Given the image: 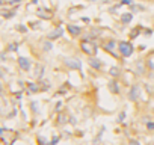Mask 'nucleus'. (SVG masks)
Instances as JSON below:
<instances>
[{
  "label": "nucleus",
  "mask_w": 154,
  "mask_h": 145,
  "mask_svg": "<svg viewBox=\"0 0 154 145\" xmlns=\"http://www.w3.org/2000/svg\"><path fill=\"white\" fill-rule=\"evenodd\" d=\"M118 51L121 53V56L128 57V56L133 54L134 47H133V44L128 42V41H119V42H118Z\"/></svg>",
  "instance_id": "f257e3e1"
},
{
  "label": "nucleus",
  "mask_w": 154,
  "mask_h": 145,
  "mask_svg": "<svg viewBox=\"0 0 154 145\" xmlns=\"http://www.w3.org/2000/svg\"><path fill=\"white\" fill-rule=\"evenodd\" d=\"M80 47H82V51H83V53H86V54H89V56L97 54V47H95V45H94V42H91L89 39L82 41Z\"/></svg>",
  "instance_id": "f03ea898"
},
{
  "label": "nucleus",
  "mask_w": 154,
  "mask_h": 145,
  "mask_svg": "<svg viewBox=\"0 0 154 145\" xmlns=\"http://www.w3.org/2000/svg\"><path fill=\"white\" fill-rule=\"evenodd\" d=\"M140 97V86L139 85H133L128 91V100L130 101H136Z\"/></svg>",
  "instance_id": "7ed1b4c3"
},
{
  "label": "nucleus",
  "mask_w": 154,
  "mask_h": 145,
  "mask_svg": "<svg viewBox=\"0 0 154 145\" xmlns=\"http://www.w3.org/2000/svg\"><path fill=\"white\" fill-rule=\"evenodd\" d=\"M66 29H68V32L71 33V36H79V35L82 33V29H80L79 26H75V24H68Z\"/></svg>",
  "instance_id": "20e7f679"
},
{
  "label": "nucleus",
  "mask_w": 154,
  "mask_h": 145,
  "mask_svg": "<svg viewBox=\"0 0 154 145\" xmlns=\"http://www.w3.org/2000/svg\"><path fill=\"white\" fill-rule=\"evenodd\" d=\"M115 48H118V42L116 41H109V42L104 44V50L112 53V54H115Z\"/></svg>",
  "instance_id": "39448f33"
},
{
  "label": "nucleus",
  "mask_w": 154,
  "mask_h": 145,
  "mask_svg": "<svg viewBox=\"0 0 154 145\" xmlns=\"http://www.w3.org/2000/svg\"><path fill=\"white\" fill-rule=\"evenodd\" d=\"M65 63H66L69 68H74V69H79V68L82 66L80 60H77V59H66V60H65Z\"/></svg>",
  "instance_id": "423d86ee"
},
{
  "label": "nucleus",
  "mask_w": 154,
  "mask_h": 145,
  "mask_svg": "<svg viewBox=\"0 0 154 145\" xmlns=\"http://www.w3.org/2000/svg\"><path fill=\"white\" fill-rule=\"evenodd\" d=\"M60 36H62V29H60V27L54 29L51 33H48V35H47V38H48L50 41H53V39H57V38H60Z\"/></svg>",
  "instance_id": "0eeeda50"
},
{
  "label": "nucleus",
  "mask_w": 154,
  "mask_h": 145,
  "mask_svg": "<svg viewBox=\"0 0 154 145\" xmlns=\"http://www.w3.org/2000/svg\"><path fill=\"white\" fill-rule=\"evenodd\" d=\"M107 88H109V91H110L112 94H119V85H118L115 80L109 82V83H107Z\"/></svg>",
  "instance_id": "6e6552de"
},
{
  "label": "nucleus",
  "mask_w": 154,
  "mask_h": 145,
  "mask_svg": "<svg viewBox=\"0 0 154 145\" xmlns=\"http://www.w3.org/2000/svg\"><path fill=\"white\" fill-rule=\"evenodd\" d=\"M18 63H20V66H21L23 69H26V71L30 68V62H29L26 57H20V59H18Z\"/></svg>",
  "instance_id": "1a4fd4ad"
},
{
  "label": "nucleus",
  "mask_w": 154,
  "mask_h": 145,
  "mask_svg": "<svg viewBox=\"0 0 154 145\" xmlns=\"http://www.w3.org/2000/svg\"><path fill=\"white\" fill-rule=\"evenodd\" d=\"M89 65H91L92 68H95V69H101V62H100V59L91 57V59H89Z\"/></svg>",
  "instance_id": "9d476101"
},
{
  "label": "nucleus",
  "mask_w": 154,
  "mask_h": 145,
  "mask_svg": "<svg viewBox=\"0 0 154 145\" xmlns=\"http://www.w3.org/2000/svg\"><path fill=\"white\" fill-rule=\"evenodd\" d=\"M131 18H133V14H131V12H127V14H122V15H121L122 24H128V23L131 21Z\"/></svg>",
  "instance_id": "9b49d317"
},
{
  "label": "nucleus",
  "mask_w": 154,
  "mask_h": 145,
  "mask_svg": "<svg viewBox=\"0 0 154 145\" xmlns=\"http://www.w3.org/2000/svg\"><path fill=\"white\" fill-rule=\"evenodd\" d=\"M109 74H110L112 77H119L121 71H119V68H118V66H112V68L109 69Z\"/></svg>",
  "instance_id": "f8f14e48"
},
{
  "label": "nucleus",
  "mask_w": 154,
  "mask_h": 145,
  "mask_svg": "<svg viewBox=\"0 0 154 145\" xmlns=\"http://www.w3.org/2000/svg\"><path fill=\"white\" fill-rule=\"evenodd\" d=\"M140 33V27H136V29H133L131 32H130V38L131 39H134V38H137V35Z\"/></svg>",
  "instance_id": "ddd939ff"
},
{
  "label": "nucleus",
  "mask_w": 154,
  "mask_h": 145,
  "mask_svg": "<svg viewBox=\"0 0 154 145\" xmlns=\"http://www.w3.org/2000/svg\"><path fill=\"white\" fill-rule=\"evenodd\" d=\"M146 128H148L149 131H152V130H154V121H148V122H146Z\"/></svg>",
  "instance_id": "4468645a"
},
{
  "label": "nucleus",
  "mask_w": 154,
  "mask_h": 145,
  "mask_svg": "<svg viewBox=\"0 0 154 145\" xmlns=\"http://www.w3.org/2000/svg\"><path fill=\"white\" fill-rule=\"evenodd\" d=\"M44 50H45V51H50V50H51V42H45V44H44Z\"/></svg>",
  "instance_id": "2eb2a0df"
},
{
  "label": "nucleus",
  "mask_w": 154,
  "mask_h": 145,
  "mask_svg": "<svg viewBox=\"0 0 154 145\" xmlns=\"http://www.w3.org/2000/svg\"><path fill=\"white\" fill-rule=\"evenodd\" d=\"M122 5H131V0H122Z\"/></svg>",
  "instance_id": "dca6fc26"
},
{
  "label": "nucleus",
  "mask_w": 154,
  "mask_h": 145,
  "mask_svg": "<svg viewBox=\"0 0 154 145\" xmlns=\"http://www.w3.org/2000/svg\"><path fill=\"white\" fill-rule=\"evenodd\" d=\"M130 145H139V143H137L136 140H130Z\"/></svg>",
  "instance_id": "f3484780"
},
{
  "label": "nucleus",
  "mask_w": 154,
  "mask_h": 145,
  "mask_svg": "<svg viewBox=\"0 0 154 145\" xmlns=\"http://www.w3.org/2000/svg\"><path fill=\"white\" fill-rule=\"evenodd\" d=\"M41 145H45V143H41Z\"/></svg>",
  "instance_id": "a211bd4d"
}]
</instances>
